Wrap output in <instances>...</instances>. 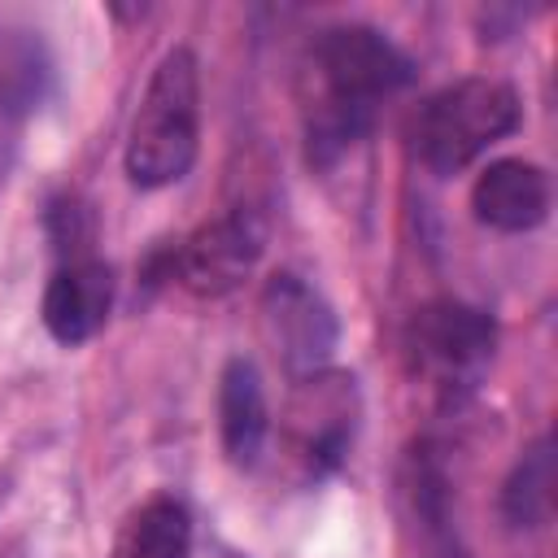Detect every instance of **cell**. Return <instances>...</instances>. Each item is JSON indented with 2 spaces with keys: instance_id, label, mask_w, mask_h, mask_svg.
<instances>
[{
  "instance_id": "9",
  "label": "cell",
  "mask_w": 558,
  "mask_h": 558,
  "mask_svg": "<svg viewBox=\"0 0 558 558\" xmlns=\"http://www.w3.org/2000/svg\"><path fill=\"white\" fill-rule=\"evenodd\" d=\"M471 214L506 235L536 231L549 218V174L536 161L497 157L471 183Z\"/></svg>"
},
{
  "instance_id": "1",
  "label": "cell",
  "mask_w": 558,
  "mask_h": 558,
  "mask_svg": "<svg viewBox=\"0 0 558 558\" xmlns=\"http://www.w3.org/2000/svg\"><path fill=\"white\" fill-rule=\"evenodd\" d=\"M410 57L375 26H327L301 65V118L314 157L357 144L379 105L410 83Z\"/></svg>"
},
{
  "instance_id": "14",
  "label": "cell",
  "mask_w": 558,
  "mask_h": 558,
  "mask_svg": "<svg viewBox=\"0 0 558 558\" xmlns=\"http://www.w3.org/2000/svg\"><path fill=\"white\" fill-rule=\"evenodd\" d=\"M192 554V514L179 497H148L122 527L118 558H187Z\"/></svg>"
},
{
  "instance_id": "3",
  "label": "cell",
  "mask_w": 558,
  "mask_h": 558,
  "mask_svg": "<svg viewBox=\"0 0 558 558\" xmlns=\"http://www.w3.org/2000/svg\"><path fill=\"white\" fill-rule=\"evenodd\" d=\"M519 92L510 83L471 74L427 96L414 122V144L427 170L458 174L480 161L493 144H501L519 126Z\"/></svg>"
},
{
  "instance_id": "12",
  "label": "cell",
  "mask_w": 558,
  "mask_h": 558,
  "mask_svg": "<svg viewBox=\"0 0 558 558\" xmlns=\"http://www.w3.org/2000/svg\"><path fill=\"white\" fill-rule=\"evenodd\" d=\"M44 78H48V61H44L39 39H31L26 31L0 26V161L17 126L35 113L44 96Z\"/></svg>"
},
{
  "instance_id": "13",
  "label": "cell",
  "mask_w": 558,
  "mask_h": 558,
  "mask_svg": "<svg viewBox=\"0 0 558 558\" xmlns=\"http://www.w3.org/2000/svg\"><path fill=\"white\" fill-rule=\"evenodd\" d=\"M554 484H558L554 440L536 436L501 484V519L514 532H541L554 514Z\"/></svg>"
},
{
  "instance_id": "4",
  "label": "cell",
  "mask_w": 558,
  "mask_h": 558,
  "mask_svg": "<svg viewBox=\"0 0 558 558\" xmlns=\"http://www.w3.org/2000/svg\"><path fill=\"white\" fill-rule=\"evenodd\" d=\"M405 349L414 371L449 401L466 397L480 388L484 371L493 366L497 353V323L466 305V301H427L423 310H414L410 327H405Z\"/></svg>"
},
{
  "instance_id": "8",
  "label": "cell",
  "mask_w": 558,
  "mask_h": 558,
  "mask_svg": "<svg viewBox=\"0 0 558 558\" xmlns=\"http://www.w3.org/2000/svg\"><path fill=\"white\" fill-rule=\"evenodd\" d=\"M109 310H113V270L92 253H70L52 270L44 301H39L48 336L70 349L92 340L105 327Z\"/></svg>"
},
{
  "instance_id": "11",
  "label": "cell",
  "mask_w": 558,
  "mask_h": 558,
  "mask_svg": "<svg viewBox=\"0 0 558 558\" xmlns=\"http://www.w3.org/2000/svg\"><path fill=\"white\" fill-rule=\"evenodd\" d=\"M405 536L414 558H466L458 519L449 510V484L432 453H414L405 471Z\"/></svg>"
},
{
  "instance_id": "7",
  "label": "cell",
  "mask_w": 558,
  "mask_h": 558,
  "mask_svg": "<svg viewBox=\"0 0 558 558\" xmlns=\"http://www.w3.org/2000/svg\"><path fill=\"white\" fill-rule=\"evenodd\" d=\"M262 314V331L270 340V349L279 353V362L292 375H314L331 362L336 340H340V323L331 314V305L296 275H270L257 301Z\"/></svg>"
},
{
  "instance_id": "6",
  "label": "cell",
  "mask_w": 558,
  "mask_h": 558,
  "mask_svg": "<svg viewBox=\"0 0 558 558\" xmlns=\"http://www.w3.org/2000/svg\"><path fill=\"white\" fill-rule=\"evenodd\" d=\"M262 248H266V222L240 205L201 222L179 244L174 270L192 296L218 301V296H231L253 275V266L262 262Z\"/></svg>"
},
{
  "instance_id": "5",
  "label": "cell",
  "mask_w": 558,
  "mask_h": 558,
  "mask_svg": "<svg viewBox=\"0 0 558 558\" xmlns=\"http://www.w3.org/2000/svg\"><path fill=\"white\" fill-rule=\"evenodd\" d=\"M357 414L362 401L353 375L331 366L314 375H296L288 392V410L279 418V440L288 462L301 471V480H323L344 462L357 432Z\"/></svg>"
},
{
  "instance_id": "2",
  "label": "cell",
  "mask_w": 558,
  "mask_h": 558,
  "mask_svg": "<svg viewBox=\"0 0 558 558\" xmlns=\"http://www.w3.org/2000/svg\"><path fill=\"white\" fill-rule=\"evenodd\" d=\"M201 148V65L192 48H170L131 118L126 131V179L144 192L179 183Z\"/></svg>"
},
{
  "instance_id": "10",
  "label": "cell",
  "mask_w": 558,
  "mask_h": 558,
  "mask_svg": "<svg viewBox=\"0 0 558 558\" xmlns=\"http://www.w3.org/2000/svg\"><path fill=\"white\" fill-rule=\"evenodd\" d=\"M218 436L231 466H257L270 436V405L248 357H231L218 375Z\"/></svg>"
}]
</instances>
